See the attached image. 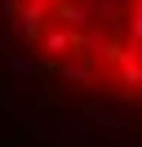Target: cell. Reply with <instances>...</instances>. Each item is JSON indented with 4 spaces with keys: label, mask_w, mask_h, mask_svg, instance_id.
<instances>
[{
    "label": "cell",
    "mask_w": 142,
    "mask_h": 147,
    "mask_svg": "<svg viewBox=\"0 0 142 147\" xmlns=\"http://www.w3.org/2000/svg\"><path fill=\"white\" fill-rule=\"evenodd\" d=\"M44 71H53L58 80H67V85H84V89H98V67L89 63V58H80V54H71V58H62V63H44Z\"/></svg>",
    "instance_id": "6da1fadb"
},
{
    "label": "cell",
    "mask_w": 142,
    "mask_h": 147,
    "mask_svg": "<svg viewBox=\"0 0 142 147\" xmlns=\"http://www.w3.org/2000/svg\"><path fill=\"white\" fill-rule=\"evenodd\" d=\"M53 13L44 9L40 0H22V9H18V36L27 40V45H40V36L49 31Z\"/></svg>",
    "instance_id": "7a4b0ae2"
},
{
    "label": "cell",
    "mask_w": 142,
    "mask_h": 147,
    "mask_svg": "<svg viewBox=\"0 0 142 147\" xmlns=\"http://www.w3.org/2000/svg\"><path fill=\"white\" fill-rule=\"evenodd\" d=\"M40 49H44L49 63H62V58L80 54V36H76V31H67V27H58V22H49V31L40 36Z\"/></svg>",
    "instance_id": "3957f363"
},
{
    "label": "cell",
    "mask_w": 142,
    "mask_h": 147,
    "mask_svg": "<svg viewBox=\"0 0 142 147\" xmlns=\"http://www.w3.org/2000/svg\"><path fill=\"white\" fill-rule=\"evenodd\" d=\"M53 22L80 36V31H89V27H93V9H89L84 0H62L58 9H53Z\"/></svg>",
    "instance_id": "277c9868"
},
{
    "label": "cell",
    "mask_w": 142,
    "mask_h": 147,
    "mask_svg": "<svg viewBox=\"0 0 142 147\" xmlns=\"http://www.w3.org/2000/svg\"><path fill=\"white\" fill-rule=\"evenodd\" d=\"M115 80H120V94L133 102V98H138V89H142V58L124 54V58H120V67H115Z\"/></svg>",
    "instance_id": "5b68a950"
},
{
    "label": "cell",
    "mask_w": 142,
    "mask_h": 147,
    "mask_svg": "<svg viewBox=\"0 0 142 147\" xmlns=\"http://www.w3.org/2000/svg\"><path fill=\"white\" fill-rule=\"evenodd\" d=\"M40 134H44V138H53V143H67V147H76V143H84L89 125L76 116V120H58V125H40Z\"/></svg>",
    "instance_id": "8992f818"
},
{
    "label": "cell",
    "mask_w": 142,
    "mask_h": 147,
    "mask_svg": "<svg viewBox=\"0 0 142 147\" xmlns=\"http://www.w3.org/2000/svg\"><path fill=\"white\" fill-rule=\"evenodd\" d=\"M0 71H5L9 80H27V76H40L44 63L40 58H27V54H5L0 58Z\"/></svg>",
    "instance_id": "52a82bcc"
},
{
    "label": "cell",
    "mask_w": 142,
    "mask_h": 147,
    "mask_svg": "<svg viewBox=\"0 0 142 147\" xmlns=\"http://www.w3.org/2000/svg\"><path fill=\"white\" fill-rule=\"evenodd\" d=\"M89 9H107V5H120V0H84Z\"/></svg>",
    "instance_id": "ba28073f"
}]
</instances>
